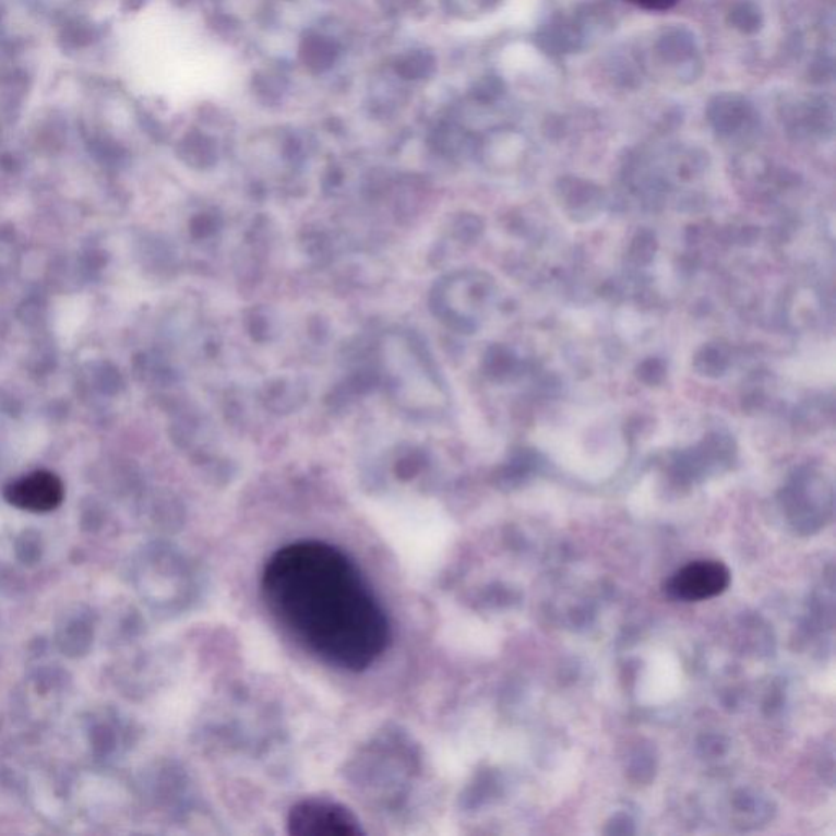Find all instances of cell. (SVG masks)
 I'll return each instance as SVG.
<instances>
[{"mask_svg":"<svg viewBox=\"0 0 836 836\" xmlns=\"http://www.w3.org/2000/svg\"><path fill=\"white\" fill-rule=\"evenodd\" d=\"M638 9L652 10V12H665L677 5L678 0H628Z\"/></svg>","mask_w":836,"mask_h":836,"instance_id":"52a82bcc","label":"cell"},{"mask_svg":"<svg viewBox=\"0 0 836 836\" xmlns=\"http://www.w3.org/2000/svg\"><path fill=\"white\" fill-rule=\"evenodd\" d=\"M341 56L337 39L322 33H308L299 43V61L312 74L331 71Z\"/></svg>","mask_w":836,"mask_h":836,"instance_id":"5b68a950","label":"cell"},{"mask_svg":"<svg viewBox=\"0 0 836 836\" xmlns=\"http://www.w3.org/2000/svg\"><path fill=\"white\" fill-rule=\"evenodd\" d=\"M730 585V571L719 561H694L674 572L668 594L678 600L704 601L724 594Z\"/></svg>","mask_w":836,"mask_h":836,"instance_id":"3957f363","label":"cell"},{"mask_svg":"<svg viewBox=\"0 0 836 836\" xmlns=\"http://www.w3.org/2000/svg\"><path fill=\"white\" fill-rule=\"evenodd\" d=\"M5 499L10 505L25 512H52L64 500V483L56 474L36 470L10 483L5 489Z\"/></svg>","mask_w":836,"mask_h":836,"instance_id":"277c9868","label":"cell"},{"mask_svg":"<svg viewBox=\"0 0 836 836\" xmlns=\"http://www.w3.org/2000/svg\"><path fill=\"white\" fill-rule=\"evenodd\" d=\"M262 592L276 621L332 667L363 671L387 650L390 618L357 564L335 546H283L263 569Z\"/></svg>","mask_w":836,"mask_h":836,"instance_id":"6da1fadb","label":"cell"},{"mask_svg":"<svg viewBox=\"0 0 836 836\" xmlns=\"http://www.w3.org/2000/svg\"><path fill=\"white\" fill-rule=\"evenodd\" d=\"M289 835L358 836L363 835L360 821L345 805L327 799H304L292 805L286 819Z\"/></svg>","mask_w":836,"mask_h":836,"instance_id":"7a4b0ae2","label":"cell"},{"mask_svg":"<svg viewBox=\"0 0 836 836\" xmlns=\"http://www.w3.org/2000/svg\"><path fill=\"white\" fill-rule=\"evenodd\" d=\"M394 71L404 81H425L437 71V59L427 49H414L397 59Z\"/></svg>","mask_w":836,"mask_h":836,"instance_id":"8992f818","label":"cell"},{"mask_svg":"<svg viewBox=\"0 0 836 836\" xmlns=\"http://www.w3.org/2000/svg\"><path fill=\"white\" fill-rule=\"evenodd\" d=\"M416 2L417 0H378L381 9H383L384 12L390 13L406 12V10L413 9V7L416 5Z\"/></svg>","mask_w":836,"mask_h":836,"instance_id":"ba28073f","label":"cell"}]
</instances>
